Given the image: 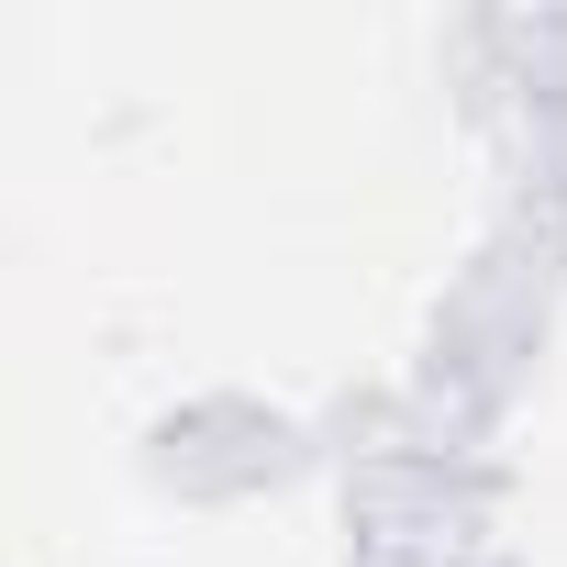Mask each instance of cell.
<instances>
[{
  "label": "cell",
  "mask_w": 567,
  "mask_h": 567,
  "mask_svg": "<svg viewBox=\"0 0 567 567\" xmlns=\"http://www.w3.org/2000/svg\"><path fill=\"white\" fill-rule=\"evenodd\" d=\"M290 467H301V423L245 401V390H212V401H189V412L156 423V478L178 501H256Z\"/></svg>",
  "instance_id": "obj_1"
}]
</instances>
